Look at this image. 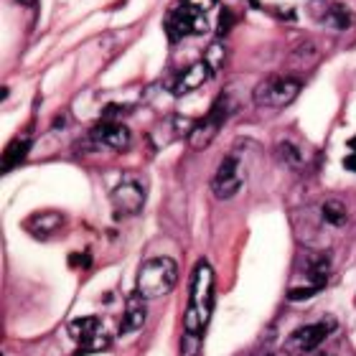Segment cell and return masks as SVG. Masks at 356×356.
Instances as JSON below:
<instances>
[{"label":"cell","mask_w":356,"mask_h":356,"mask_svg":"<svg viewBox=\"0 0 356 356\" xmlns=\"http://www.w3.org/2000/svg\"><path fill=\"white\" fill-rule=\"evenodd\" d=\"M214 270L207 260H201L193 270L191 280V300L184 313V328L186 334L201 336L207 331L211 313H214Z\"/></svg>","instance_id":"1"},{"label":"cell","mask_w":356,"mask_h":356,"mask_svg":"<svg viewBox=\"0 0 356 356\" xmlns=\"http://www.w3.org/2000/svg\"><path fill=\"white\" fill-rule=\"evenodd\" d=\"M178 285V265L171 257H153V260L143 262L138 270V293L156 300V298L168 296Z\"/></svg>","instance_id":"2"},{"label":"cell","mask_w":356,"mask_h":356,"mask_svg":"<svg viewBox=\"0 0 356 356\" xmlns=\"http://www.w3.org/2000/svg\"><path fill=\"white\" fill-rule=\"evenodd\" d=\"M232 112H234V102H232V97L227 92L216 97L214 104H211V110L204 115V120L199 122H193L191 130H188V145L193 150H204L211 145L219 130L224 127V122L232 118Z\"/></svg>","instance_id":"3"},{"label":"cell","mask_w":356,"mask_h":356,"mask_svg":"<svg viewBox=\"0 0 356 356\" xmlns=\"http://www.w3.org/2000/svg\"><path fill=\"white\" fill-rule=\"evenodd\" d=\"M303 89V79L298 76H265L252 92V99L257 107H270V110H282Z\"/></svg>","instance_id":"4"},{"label":"cell","mask_w":356,"mask_h":356,"mask_svg":"<svg viewBox=\"0 0 356 356\" xmlns=\"http://www.w3.org/2000/svg\"><path fill=\"white\" fill-rule=\"evenodd\" d=\"M163 29H165V36L171 44H178L181 38L191 36V33H204L209 29V21L207 15L199 13V10H193L191 6H186V3H178L176 8L168 10L163 21Z\"/></svg>","instance_id":"5"},{"label":"cell","mask_w":356,"mask_h":356,"mask_svg":"<svg viewBox=\"0 0 356 356\" xmlns=\"http://www.w3.org/2000/svg\"><path fill=\"white\" fill-rule=\"evenodd\" d=\"M245 186V173H242V165H239L237 156H227L216 168L214 178H211V191L216 193V199H234Z\"/></svg>","instance_id":"6"},{"label":"cell","mask_w":356,"mask_h":356,"mask_svg":"<svg viewBox=\"0 0 356 356\" xmlns=\"http://www.w3.org/2000/svg\"><path fill=\"white\" fill-rule=\"evenodd\" d=\"M99 328H102V323L97 316H84V318H74L69 323V334L79 343L76 354H92V351H102L110 346V339Z\"/></svg>","instance_id":"7"},{"label":"cell","mask_w":356,"mask_h":356,"mask_svg":"<svg viewBox=\"0 0 356 356\" xmlns=\"http://www.w3.org/2000/svg\"><path fill=\"white\" fill-rule=\"evenodd\" d=\"M112 207H115V216H135L140 214L145 207V191L143 186L133 178H127L112 191Z\"/></svg>","instance_id":"8"},{"label":"cell","mask_w":356,"mask_h":356,"mask_svg":"<svg viewBox=\"0 0 356 356\" xmlns=\"http://www.w3.org/2000/svg\"><path fill=\"white\" fill-rule=\"evenodd\" d=\"M334 331H336V321L334 318L316 321V323H308V326L296 328V331H293V336H290V343L308 354V351L318 349L321 343L326 341Z\"/></svg>","instance_id":"9"},{"label":"cell","mask_w":356,"mask_h":356,"mask_svg":"<svg viewBox=\"0 0 356 356\" xmlns=\"http://www.w3.org/2000/svg\"><path fill=\"white\" fill-rule=\"evenodd\" d=\"M89 138H92L97 145H104V148H112V150H127L130 143H133V135H130L127 125L115 122V120H102V122L89 133Z\"/></svg>","instance_id":"10"},{"label":"cell","mask_w":356,"mask_h":356,"mask_svg":"<svg viewBox=\"0 0 356 356\" xmlns=\"http://www.w3.org/2000/svg\"><path fill=\"white\" fill-rule=\"evenodd\" d=\"M211 76H214V69H211L207 61L201 59V61H196L193 67L186 69L184 74L178 76L176 84L171 87V92L176 97H184V95H188V92H193V89H199L204 82H209Z\"/></svg>","instance_id":"11"},{"label":"cell","mask_w":356,"mask_h":356,"mask_svg":"<svg viewBox=\"0 0 356 356\" xmlns=\"http://www.w3.org/2000/svg\"><path fill=\"white\" fill-rule=\"evenodd\" d=\"M145 300H148V298L143 296V293H138V290L127 298L125 318H122V323H120V334H133V331L143 328V323H145V318H148V305H145Z\"/></svg>","instance_id":"12"},{"label":"cell","mask_w":356,"mask_h":356,"mask_svg":"<svg viewBox=\"0 0 356 356\" xmlns=\"http://www.w3.org/2000/svg\"><path fill=\"white\" fill-rule=\"evenodd\" d=\"M61 227H64V216H61L59 211H44V214H33V216H29V222H26V229H29L36 239L54 237V234H56Z\"/></svg>","instance_id":"13"},{"label":"cell","mask_w":356,"mask_h":356,"mask_svg":"<svg viewBox=\"0 0 356 356\" xmlns=\"http://www.w3.org/2000/svg\"><path fill=\"white\" fill-rule=\"evenodd\" d=\"M31 150V138L29 135H18L8 143L6 150H3V161H0V173H10L15 165H21L26 161Z\"/></svg>","instance_id":"14"},{"label":"cell","mask_w":356,"mask_h":356,"mask_svg":"<svg viewBox=\"0 0 356 356\" xmlns=\"http://www.w3.org/2000/svg\"><path fill=\"white\" fill-rule=\"evenodd\" d=\"M326 23L336 31H346L354 26V15H351V10L343 3H334L326 10Z\"/></svg>","instance_id":"15"},{"label":"cell","mask_w":356,"mask_h":356,"mask_svg":"<svg viewBox=\"0 0 356 356\" xmlns=\"http://www.w3.org/2000/svg\"><path fill=\"white\" fill-rule=\"evenodd\" d=\"M321 216H323V222L331 224V227H343V224L349 222V214H346V209L339 199H328L321 209Z\"/></svg>","instance_id":"16"},{"label":"cell","mask_w":356,"mask_h":356,"mask_svg":"<svg viewBox=\"0 0 356 356\" xmlns=\"http://www.w3.org/2000/svg\"><path fill=\"white\" fill-rule=\"evenodd\" d=\"M277 156H280L282 163H288L290 168H300V165H303V156H300V150L288 140L277 143Z\"/></svg>","instance_id":"17"},{"label":"cell","mask_w":356,"mask_h":356,"mask_svg":"<svg viewBox=\"0 0 356 356\" xmlns=\"http://www.w3.org/2000/svg\"><path fill=\"white\" fill-rule=\"evenodd\" d=\"M224 59H227V56H224V46L222 44H211V46H209L207 56H204V61L214 69V74L224 67Z\"/></svg>","instance_id":"18"},{"label":"cell","mask_w":356,"mask_h":356,"mask_svg":"<svg viewBox=\"0 0 356 356\" xmlns=\"http://www.w3.org/2000/svg\"><path fill=\"white\" fill-rule=\"evenodd\" d=\"M316 293H321V285H300V288H290L288 290V300L293 303H300V300H308Z\"/></svg>","instance_id":"19"},{"label":"cell","mask_w":356,"mask_h":356,"mask_svg":"<svg viewBox=\"0 0 356 356\" xmlns=\"http://www.w3.org/2000/svg\"><path fill=\"white\" fill-rule=\"evenodd\" d=\"M232 26H234V13H232L229 8H224L222 15H219V26H216V36L224 38L227 33L232 31Z\"/></svg>","instance_id":"20"},{"label":"cell","mask_w":356,"mask_h":356,"mask_svg":"<svg viewBox=\"0 0 356 356\" xmlns=\"http://www.w3.org/2000/svg\"><path fill=\"white\" fill-rule=\"evenodd\" d=\"M199 339H201V336L186 334L184 339H181V354H184V356H196V354H199V346H201Z\"/></svg>","instance_id":"21"},{"label":"cell","mask_w":356,"mask_h":356,"mask_svg":"<svg viewBox=\"0 0 356 356\" xmlns=\"http://www.w3.org/2000/svg\"><path fill=\"white\" fill-rule=\"evenodd\" d=\"M186 6H191L193 10H199V13L207 15V10H211V8L216 6V0H184Z\"/></svg>","instance_id":"22"},{"label":"cell","mask_w":356,"mask_h":356,"mask_svg":"<svg viewBox=\"0 0 356 356\" xmlns=\"http://www.w3.org/2000/svg\"><path fill=\"white\" fill-rule=\"evenodd\" d=\"M343 168L351 173H356V153H351V156L343 158Z\"/></svg>","instance_id":"23"},{"label":"cell","mask_w":356,"mask_h":356,"mask_svg":"<svg viewBox=\"0 0 356 356\" xmlns=\"http://www.w3.org/2000/svg\"><path fill=\"white\" fill-rule=\"evenodd\" d=\"M18 3H21V6H36L38 0H18Z\"/></svg>","instance_id":"24"},{"label":"cell","mask_w":356,"mask_h":356,"mask_svg":"<svg viewBox=\"0 0 356 356\" xmlns=\"http://www.w3.org/2000/svg\"><path fill=\"white\" fill-rule=\"evenodd\" d=\"M349 148H351V150H354V153H356V135H354V138H351V140H349Z\"/></svg>","instance_id":"25"}]
</instances>
